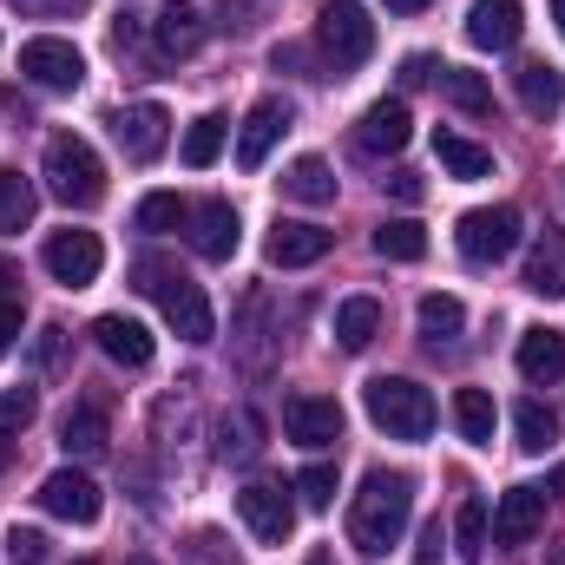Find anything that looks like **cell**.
<instances>
[{
	"mask_svg": "<svg viewBox=\"0 0 565 565\" xmlns=\"http://www.w3.org/2000/svg\"><path fill=\"white\" fill-rule=\"evenodd\" d=\"M7 467H13V440L0 434V473H7Z\"/></svg>",
	"mask_w": 565,
	"mask_h": 565,
	"instance_id": "46",
	"label": "cell"
},
{
	"mask_svg": "<svg viewBox=\"0 0 565 565\" xmlns=\"http://www.w3.org/2000/svg\"><path fill=\"white\" fill-rule=\"evenodd\" d=\"M415 316H422V335L434 342V349H440V342H454V335L467 329L460 296H440V289H434V296H422V309H415Z\"/></svg>",
	"mask_w": 565,
	"mask_h": 565,
	"instance_id": "32",
	"label": "cell"
},
{
	"mask_svg": "<svg viewBox=\"0 0 565 565\" xmlns=\"http://www.w3.org/2000/svg\"><path fill=\"white\" fill-rule=\"evenodd\" d=\"M282 198H296V204H335V171L322 158H296L282 171Z\"/></svg>",
	"mask_w": 565,
	"mask_h": 565,
	"instance_id": "28",
	"label": "cell"
},
{
	"mask_svg": "<svg viewBox=\"0 0 565 565\" xmlns=\"http://www.w3.org/2000/svg\"><path fill=\"white\" fill-rule=\"evenodd\" d=\"M388 191H395L402 204H415V198H422V171H395V178H388Z\"/></svg>",
	"mask_w": 565,
	"mask_h": 565,
	"instance_id": "42",
	"label": "cell"
},
{
	"mask_svg": "<svg viewBox=\"0 0 565 565\" xmlns=\"http://www.w3.org/2000/svg\"><path fill=\"white\" fill-rule=\"evenodd\" d=\"M282 434H289L296 447H335V440H342V408H335L329 395H296V402L282 408Z\"/></svg>",
	"mask_w": 565,
	"mask_h": 565,
	"instance_id": "13",
	"label": "cell"
},
{
	"mask_svg": "<svg viewBox=\"0 0 565 565\" xmlns=\"http://www.w3.org/2000/svg\"><path fill=\"white\" fill-rule=\"evenodd\" d=\"M198 46H204L198 7H191V0H164V7H158V53H164V60H191Z\"/></svg>",
	"mask_w": 565,
	"mask_h": 565,
	"instance_id": "21",
	"label": "cell"
},
{
	"mask_svg": "<svg viewBox=\"0 0 565 565\" xmlns=\"http://www.w3.org/2000/svg\"><path fill=\"white\" fill-rule=\"evenodd\" d=\"M520 375L540 388V382H559L565 375V335L559 329H526L520 335Z\"/></svg>",
	"mask_w": 565,
	"mask_h": 565,
	"instance_id": "22",
	"label": "cell"
},
{
	"mask_svg": "<svg viewBox=\"0 0 565 565\" xmlns=\"http://www.w3.org/2000/svg\"><path fill=\"white\" fill-rule=\"evenodd\" d=\"M40 178H46V191H53L60 204H73V211H93V204L106 198V164H99V151L79 139V132H53V139H46Z\"/></svg>",
	"mask_w": 565,
	"mask_h": 565,
	"instance_id": "3",
	"label": "cell"
},
{
	"mask_svg": "<svg viewBox=\"0 0 565 565\" xmlns=\"http://www.w3.org/2000/svg\"><path fill=\"white\" fill-rule=\"evenodd\" d=\"M282 132H289V106H282V99H257V106H250V119H244V132H237V164H244V171H257Z\"/></svg>",
	"mask_w": 565,
	"mask_h": 565,
	"instance_id": "17",
	"label": "cell"
},
{
	"mask_svg": "<svg viewBox=\"0 0 565 565\" xmlns=\"http://www.w3.org/2000/svg\"><path fill=\"white\" fill-rule=\"evenodd\" d=\"M33 184L20 178V171H0V237H13V231H26L33 224Z\"/></svg>",
	"mask_w": 565,
	"mask_h": 565,
	"instance_id": "34",
	"label": "cell"
},
{
	"mask_svg": "<svg viewBox=\"0 0 565 565\" xmlns=\"http://www.w3.org/2000/svg\"><path fill=\"white\" fill-rule=\"evenodd\" d=\"M20 73H26L33 86H46V93H73V86L86 79V60H79V46H73V40L40 33V40H26V46H20Z\"/></svg>",
	"mask_w": 565,
	"mask_h": 565,
	"instance_id": "8",
	"label": "cell"
},
{
	"mask_svg": "<svg viewBox=\"0 0 565 565\" xmlns=\"http://www.w3.org/2000/svg\"><path fill=\"white\" fill-rule=\"evenodd\" d=\"M13 7H33V13H53V7H66V0H13Z\"/></svg>",
	"mask_w": 565,
	"mask_h": 565,
	"instance_id": "44",
	"label": "cell"
},
{
	"mask_svg": "<svg viewBox=\"0 0 565 565\" xmlns=\"http://www.w3.org/2000/svg\"><path fill=\"white\" fill-rule=\"evenodd\" d=\"M513 93H520V106H526V119H559V106H565V73L559 66H520L513 73Z\"/></svg>",
	"mask_w": 565,
	"mask_h": 565,
	"instance_id": "20",
	"label": "cell"
},
{
	"mask_svg": "<svg viewBox=\"0 0 565 565\" xmlns=\"http://www.w3.org/2000/svg\"><path fill=\"white\" fill-rule=\"evenodd\" d=\"M237 513H244V526H250L264 546H282V540L296 533V507H289V493H282V487H264V480L237 493Z\"/></svg>",
	"mask_w": 565,
	"mask_h": 565,
	"instance_id": "11",
	"label": "cell"
},
{
	"mask_svg": "<svg viewBox=\"0 0 565 565\" xmlns=\"http://www.w3.org/2000/svg\"><path fill=\"white\" fill-rule=\"evenodd\" d=\"M309 565H335V559H329V553H322V546H316V553H309Z\"/></svg>",
	"mask_w": 565,
	"mask_h": 565,
	"instance_id": "48",
	"label": "cell"
},
{
	"mask_svg": "<svg viewBox=\"0 0 565 565\" xmlns=\"http://www.w3.org/2000/svg\"><path fill=\"white\" fill-rule=\"evenodd\" d=\"M184 217H191V204L178 198V191H151L139 204V231H151V237H164V231H184Z\"/></svg>",
	"mask_w": 565,
	"mask_h": 565,
	"instance_id": "35",
	"label": "cell"
},
{
	"mask_svg": "<svg viewBox=\"0 0 565 565\" xmlns=\"http://www.w3.org/2000/svg\"><path fill=\"white\" fill-rule=\"evenodd\" d=\"M415 132V119H408V99H375L369 113H362V126H355V145L369 151V158H388V151H402Z\"/></svg>",
	"mask_w": 565,
	"mask_h": 565,
	"instance_id": "15",
	"label": "cell"
},
{
	"mask_svg": "<svg viewBox=\"0 0 565 565\" xmlns=\"http://www.w3.org/2000/svg\"><path fill=\"white\" fill-rule=\"evenodd\" d=\"M329 244H335V231H322V224H277L264 250H270L277 270H302V264H322Z\"/></svg>",
	"mask_w": 565,
	"mask_h": 565,
	"instance_id": "18",
	"label": "cell"
},
{
	"mask_svg": "<svg viewBox=\"0 0 565 565\" xmlns=\"http://www.w3.org/2000/svg\"><path fill=\"white\" fill-rule=\"evenodd\" d=\"M454 422H460V440L493 447V395L487 388H454Z\"/></svg>",
	"mask_w": 565,
	"mask_h": 565,
	"instance_id": "29",
	"label": "cell"
},
{
	"mask_svg": "<svg viewBox=\"0 0 565 565\" xmlns=\"http://www.w3.org/2000/svg\"><path fill=\"white\" fill-rule=\"evenodd\" d=\"M316 46H322V60H329L335 73H355V66L375 53V20H369V7L329 0V7L316 13Z\"/></svg>",
	"mask_w": 565,
	"mask_h": 565,
	"instance_id": "5",
	"label": "cell"
},
{
	"mask_svg": "<svg viewBox=\"0 0 565 565\" xmlns=\"http://www.w3.org/2000/svg\"><path fill=\"white\" fill-rule=\"evenodd\" d=\"M7 565H46V533L13 526V533H7Z\"/></svg>",
	"mask_w": 565,
	"mask_h": 565,
	"instance_id": "38",
	"label": "cell"
},
{
	"mask_svg": "<svg viewBox=\"0 0 565 565\" xmlns=\"http://www.w3.org/2000/svg\"><path fill=\"white\" fill-rule=\"evenodd\" d=\"M526 289L546 296V302L565 296V231H546V237L533 244V257H526Z\"/></svg>",
	"mask_w": 565,
	"mask_h": 565,
	"instance_id": "23",
	"label": "cell"
},
{
	"mask_svg": "<svg viewBox=\"0 0 565 565\" xmlns=\"http://www.w3.org/2000/svg\"><path fill=\"white\" fill-rule=\"evenodd\" d=\"M408 520H415V480L375 467V473L362 480V493L349 500V546H355L362 559H382V553L408 533Z\"/></svg>",
	"mask_w": 565,
	"mask_h": 565,
	"instance_id": "1",
	"label": "cell"
},
{
	"mask_svg": "<svg viewBox=\"0 0 565 565\" xmlns=\"http://www.w3.org/2000/svg\"><path fill=\"white\" fill-rule=\"evenodd\" d=\"M132 289L164 309V322H171L184 342H211V335H217V316H211L204 282H191L178 264H164V257H139V264H132Z\"/></svg>",
	"mask_w": 565,
	"mask_h": 565,
	"instance_id": "2",
	"label": "cell"
},
{
	"mask_svg": "<svg viewBox=\"0 0 565 565\" xmlns=\"http://www.w3.org/2000/svg\"><path fill=\"white\" fill-rule=\"evenodd\" d=\"M7 289H13V264L0 257V302H7Z\"/></svg>",
	"mask_w": 565,
	"mask_h": 565,
	"instance_id": "45",
	"label": "cell"
},
{
	"mask_svg": "<svg viewBox=\"0 0 565 565\" xmlns=\"http://www.w3.org/2000/svg\"><path fill=\"white\" fill-rule=\"evenodd\" d=\"M513 440H520V454H553V447H559V415H553L540 395H526V402L513 408Z\"/></svg>",
	"mask_w": 565,
	"mask_h": 565,
	"instance_id": "27",
	"label": "cell"
},
{
	"mask_svg": "<svg viewBox=\"0 0 565 565\" xmlns=\"http://www.w3.org/2000/svg\"><path fill=\"white\" fill-rule=\"evenodd\" d=\"M553 20H559V33H565V0H553Z\"/></svg>",
	"mask_w": 565,
	"mask_h": 565,
	"instance_id": "49",
	"label": "cell"
},
{
	"mask_svg": "<svg viewBox=\"0 0 565 565\" xmlns=\"http://www.w3.org/2000/svg\"><path fill=\"white\" fill-rule=\"evenodd\" d=\"M126 565H158V559H145V553H132V559H126Z\"/></svg>",
	"mask_w": 565,
	"mask_h": 565,
	"instance_id": "50",
	"label": "cell"
},
{
	"mask_svg": "<svg viewBox=\"0 0 565 565\" xmlns=\"http://www.w3.org/2000/svg\"><path fill=\"white\" fill-rule=\"evenodd\" d=\"M422 79H434V60H427V53H415V60L402 66V86H422Z\"/></svg>",
	"mask_w": 565,
	"mask_h": 565,
	"instance_id": "43",
	"label": "cell"
},
{
	"mask_svg": "<svg viewBox=\"0 0 565 565\" xmlns=\"http://www.w3.org/2000/svg\"><path fill=\"white\" fill-rule=\"evenodd\" d=\"M454 540H460V546H454L460 559H487V500H467V507H460Z\"/></svg>",
	"mask_w": 565,
	"mask_h": 565,
	"instance_id": "36",
	"label": "cell"
},
{
	"mask_svg": "<svg viewBox=\"0 0 565 565\" xmlns=\"http://www.w3.org/2000/svg\"><path fill=\"white\" fill-rule=\"evenodd\" d=\"M388 7H395V13H422L427 0H388Z\"/></svg>",
	"mask_w": 565,
	"mask_h": 565,
	"instance_id": "47",
	"label": "cell"
},
{
	"mask_svg": "<svg viewBox=\"0 0 565 565\" xmlns=\"http://www.w3.org/2000/svg\"><path fill=\"white\" fill-rule=\"evenodd\" d=\"M224 132H231V119H224V113H204V119H191V132H184V164H191V171L217 164V151H224Z\"/></svg>",
	"mask_w": 565,
	"mask_h": 565,
	"instance_id": "33",
	"label": "cell"
},
{
	"mask_svg": "<svg viewBox=\"0 0 565 565\" xmlns=\"http://www.w3.org/2000/svg\"><path fill=\"white\" fill-rule=\"evenodd\" d=\"M440 553H447V533H440V520H427L422 546H415V565H440Z\"/></svg>",
	"mask_w": 565,
	"mask_h": 565,
	"instance_id": "40",
	"label": "cell"
},
{
	"mask_svg": "<svg viewBox=\"0 0 565 565\" xmlns=\"http://www.w3.org/2000/svg\"><path fill=\"white\" fill-rule=\"evenodd\" d=\"M113 132H119V145H126V158L132 164H145V158H158L164 151V139H171V113L164 106H126L119 119H113Z\"/></svg>",
	"mask_w": 565,
	"mask_h": 565,
	"instance_id": "16",
	"label": "cell"
},
{
	"mask_svg": "<svg viewBox=\"0 0 565 565\" xmlns=\"http://www.w3.org/2000/svg\"><path fill=\"white\" fill-rule=\"evenodd\" d=\"M13 335H20V302L7 296V302H0V355L13 349Z\"/></svg>",
	"mask_w": 565,
	"mask_h": 565,
	"instance_id": "41",
	"label": "cell"
},
{
	"mask_svg": "<svg viewBox=\"0 0 565 565\" xmlns=\"http://www.w3.org/2000/svg\"><path fill=\"white\" fill-rule=\"evenodd\" d=\"M362 402H369V422L382 427L388 440H427L434 422H440L434 395H427L422 382H408V375H375L362 388Z\"/></svg>",
	"mask_w": 565,
	"mask_h": 565,
	"instance_id": "4",
	"label": "cell"
},
{
	"mask_svg": "<svg viewBox=\"0 0 565 565\" xmlns=\"http://www.w3.org/2000/svg\"><path fill=\"white\" fill-rule=\"evenodd\" d=\"M106 440H113V427H106L99 402H73L66 408V422H60V447L66 454H106Z\"/></svg>",
	"mask_w": 565,
	"mask_h": 565,
	"instance_id": "24",
	"label": "cell"
},
{
	"mask_svg": "<svg viewBox=\"0 0 565 565\" xmlns=\"http://www.w3.org/2000/svg\"><path fill=\"white\" fill-rule=\"evenodd\" d=\"M434 158H440V171L447 178H460V184H473V178H493V151L473 139H460V132H440L434 139Z\"/></svg>",
	"mask_w": 565,
	"mask_h": 565,
	"instance_id": "26",
	"label": "cell"
},
{
	"mask_svg": "<svg viewBox=\"0 0 565 565\" xmlns=\"http://www.w3.org/2000/svg\"><path fill=\"white\" fill-rule=\"evenodd\" d=\"M375 250L388 257V264H422L427 257V231L415 217H388L382 231H375Z\"/></svg>",
	"mask_w": 565,
	"mask_h": 565,
	"instance_id": "31",
	"label": "cell"
},
{
	"mask_svg": "<svg viewBox=\"0 0 565 565\" xmlns=\"http://www.w3.org/2000/svg\"><path fill=\"white\" fill-rule=\"evenodd\" d=\"M546 526V487H507L493 507V540L500 546H526Z\"/></svg>",
	"mask_w": 565,
	"mask_h": 565,
	"instance_id": "12",
	"label": "cell"
},
{
	"mask_svg": "<svg viewBox=\"0 0 565 565\" xmlns=\"http://www.w3.org/2000/svg\"><path fill=\"white\" fill-rule=\"evenodd\" d=\"M93 342H99L119 369H145V362H151V329L132 322V316H99V322H93Z\"/></svg>",
	"mask_w": 565,
	"mask_h": 565,
	"instance_id": "19",
	"label": "cell"
},
{
	"mask_svg": "<svg viewBox=\"0 0 565 565\" xmlns=\"http://www.w3.org/2000/svg\"><path fill=\"white\" fill-rule=\"evenodd\" d=\"M513 244H520V211L513 204H480V211H467L460 224H454V250L467 257V264H500V257H513Z\"/></svg>",
	"mask_w": 565,
	"mask_h": 565,
	"instance_id": "6",
	"label": "cell"
},
{
	"mask_svg": "<svg viewBox=\"0 0 565 565\" xmlns=\"http://www.w3.org/2000/svg\"><path fill=\"white\" fill-rule=\"evenodd\" d=\"M440 93L460 106V113H493V86H487V73H473V66H440Z\"/></svg>",
	"mask_w": 565,
	"mask_h": 565,
	"instance_id": "30",
	"label": "cell"
},
{
	"mask_svg": "<svg viewBox=\"0 0 565 565\" xmlns=\"http://www.w3.org/2000/svg\"><path fill=\"white\" fill-rule=\"evenodd\" d=\"M296 493H302V507H316V513L335 507V467H322V460L302 467V473H296Z\"/></svg>",
	"mask_w": 565,
	"mask_h": 565,
	"instance_id": "37",
	"label": "cell"
},
{
	"mask_svg": "<svg viewBox=\"0 0 565 565\" xmlns=\"http://www.w3.org/2000/svg\"><path fill=\"white\" fill-rule=\"evenodd\" d=\"M40 264H46L53 282L86 289V282H99V270H106V244H99L93 231H53L46 250H40Z\"/></svg>",
	"mask_w": 565,
	"mask_h": 565,
	"instance_id": "7",
	"label": "cell"
},
{
	"mask_svg": "<svg viewBox=\"0 0 565 565\" xmlns=\"http://www.w3.org/2000/svg\"><path fill=\"white\" fill-rule=\"evenodd\" d=\"M375 335H382V302H375V296H349V302L335 309V342H342L349 355H362Z\"/></svg>",
	"mask_w": 565,
	"mask_h": 565,
	"instance_id": "25",
	"label": "cell"
},
{
	"mask_svg": "<svg viewBox=\"0 0 565 565\" xmlns=\"http://www.w3.org/2000/svg\"><path fill=\"white\" fill-rule=\"evenodd\" d=\"M184 231H191V250H198L204 264H231V250H237V237H244L231 198H204V204H191Z\"/></svg>",
	"mask_w": 565,
	"mask_h": 565,
	"instance_id": "9",
	"label": "cell"
},
{
	"mask_svg": "<svg viewBox=\"0 0 565 565\" xmlns=\"http://www.w3.org/2000/svg\"><path fill=\"white\" fill-rule=\"evenodd\" d=\"M79 565H93V559H79Z\"/></svg>",
	"mask_w": 565,
	"mask_h": 565,
	"instance_id": "51",
	"label": "cell"
},
{
	"mask_svg": "<svg viewBox=\"0 0 565 565\" xmlns=\"http://www.w3.org/2000/svg\"><path fill=\"white\" fill-rule=\"evenodd\" d=\"M40 507H46L53 520L93 526L106 500H99V480H93V473H79V467H60V473H46V480H40Z\"/></svg>",
	"mask_w": 565,
	"mask_h": 565,
	"instance_id": "10",
	"label": "cell"
},
{
	"mask_svg": "<svg viewBox=\"0 0 565 565\" xmlns=\"http://www.w3.org/2000/svg\"><path fill=\"white\" fill-rule=\"evenodd\" d=\"M33 422V395L26 388H0V434L7 427H26Z\"/></svg>",
	"mask_w": 565,
	"mask_h": 565,
	"instance_id": "39",
	"label": "cell"
},
{
	"mask_svg": "<svg viewBox=\"0 0 565 565\" xmlns=\"http://www.w3.org/2000/svg\"><path fill=\"white\" fill-rule=\"evenodd\" d=\"M520 26H526V7L520 0H473V13H467V40L480 53H507L520 40Z\"/></svg>",
	"mask_w": 565,
	"mask_h": 565,
	"instance_id": "14",
	"label": "cell"
}]
</instances>
